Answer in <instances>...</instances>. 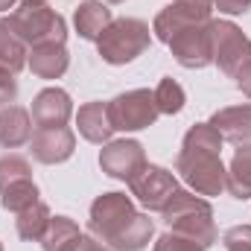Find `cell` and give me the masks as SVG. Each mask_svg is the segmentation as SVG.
<instances>
[{"instance_id": "cell-1", "label": "cell", "mask_w": 251, "mask_h": 251, "mask_svg": "<svg viewBox=\"0 0 251 251\" xmlns=\"http://www.w3.org/2000/svg\"><path fill=\"white\" fill-rule=\"evenodd\" d=\"M88 231L114 251H143L155 234V222L134 210L126 193H102L91 204Z\"/></svg>"}, {"instance_id": "cell-2", "label": "cell", "mask_w": 251, "mask_h": 251, "mask_svg": "<svg viewBox=\"0 0 251 251\" xmlns=\"http://www.w3.org/2000/svg\"><path fill=\"white\" fill-rule=\"evenodd\" d=\"M222 134L210 123H196L181 140V152L176 158V173L199 196H219L225 190V164L219 158Z\"/></svg>"}, {"instance_id": "cell-3", "label": "cell", "mask_w": 251, "mask_h": 251, "mask_svg": "<svg viewBox=\"0 0 251 251\" xmlns=\"http://www.w3.org/2000/svg\"><path fill=\"white\" fill-rule=\"evenodd\" d=\"M164 225L173 234H181L193 243H199L201 249L216 246L219 234H216V222H213V210L207 204L204 196L190 193V190H176L173 199L167 201V207L161 210Z\"/></svg>"}, {"instance_id": "cell-4", "label": "cell", "mask_w": 251, "mask_h": 251, "mask_svg": "<svg viewBox=\"0 0 251 251\" xmlns=\"http://www.w3.org/2000/svg\"><path fill=\"white\" fill-rule=\"evenodd\" d=\"M12 26L18 35L26 41V47H41V44H64L67 38V24L64 18L50 9L44 0H21L15 12L9 15Z\"/></svg>"}, {"instance_id": "cell-5", "label": "cell", "mask_w": 251, "mask_h": 251, "mask_svg": "<svg viewBox=\"0 0 251 251\" xmlns=\"http://www.w3.org/2000/svg\"><path fill=\"white\" fill-rule=\"evenodd\" d=\"M152 44V29L140 18H117L105 26V32L97 38V50L102 62L108 64H128L143 56Z\"/></svg>"}, {"instance_id": "cell-6", "label": "cell", "mask_w": 251, "mask_h": 251, "mask_svg": "<svg viewBox=\"0 0 251 251\" xmlns=\"http://www.w3.org/2000/svg\"><path fill=\"white\" fill-rule=\"evenodd\" d=\"M158 105H155V91L149 88H134L114 97L108 102V117L114 131H140L158 120Z\"/></svg>"}, {"instance_id": "cell-7", "label": "cell", "mask_w": 251, "mask_h": 251, "mask_svg": "<svg viewBox=\"0 0 251 251\" xmlns=\"http://www.w3.org/2000/svg\"><path fill=\"white\" fill-rule=\"evenodd\" d=\"M210 41L216 67L234 79V73L251 59V38L231 21H210Z\"/></svg>"}, {"instance_id": "cell-8", "label": "cell", "mask_w": 251, "mask_h": 251, "mask_svg": "<svg viewBox=\"0 0 251 251\" xmlns=\"http://www.w3.org/2000/svg\"><path fill=\"white\" fill-rule=\"evenodd\" d=\"M128 190L131 196L146 207V210H155L161 213L167 207V201L173 199V193L178 190V181L170 170L164 167H155V164H146L131 181H128Z\"/></svg>"}, {"instance_id": "cell-9", "label": "cell", "mask_w": 251, "mask_h": 251, "mask_svg": "<svg viewBox=\"0 0 251 251\" xmlns=\"http://www.w3.org/2000/svg\"><path fill=\"white\" fill-rule=\"evenodd\" d=\"M167 47L173 50L176 62L187 70H199L213 62V41H210V21L207 24H196L181 29L178 35H173L167 41Z\"/></svg>"}, {"instance_id": "cell-10", "label": "cell", "mask_w": 251, "mask_h": 251, "mask_svg": "<svg viewBox=\"0 0 251 251\" xmlns=\"http://www.w3.org/2000/svg\"><path fill=\"white\" fill-rule=\"evenodd\" d=\"M100 167L108 178L117 181H131L143 167H146V152L137 140H108L100 152Z\"/></svg>"}, {"instance_id": "cell-11", "label": "cell", "mask_w": 251, "mask_h": 251, "mask_svg": "<svg viewBox=\"0 0 251 251\" xmlns=\"http://www.w3.org/2000/svg\"><path fill=\"white\" fill-rule=\"evenodd\" d=\"M213 21L210 18V6H196V3H181V0H173L170 6H164L158 15H155V24H152V32L158 41H170L173 35H178L181 29L196 26V24H207Z\"/></svg>"}, {"instance_id": "cell-12", "label": "cell", "mask_w": 251, "mask_h": 251, "mask_svg": "<svg viewBox=\"0 0 251 251\" xmlns=\"http://www.w3.org/2000/svg\"><path fill=\"white\" fill-rule=\"evenodd\" d=\"M76 149V134L67 126H56V128H38L29 140V152L38 164H64Z\"/></svg>"}, {"instance_id": "cell-13", "label": "cell", "mask_w": 251, "mask_h": 251, "mask_svg": "<svg viewBox=\"0 0 251 251\" xmlns=\"http://www.w3.org/2000/svg\"><path fill=\"white\" fill-rule=\"evenodd\" d=\"M70 114H73V102H70V94L62 88H44L32 100V123L38 128L67 126Z\"/></svg>"}, {"instance_id": "cell-14", "label": "cell", "mask_w": 251, "mask_h": 251, "mask_svg": "<svg viewBox=\"0 0 251 251\" xmlns=\"http://www.w3.org/2000/svg\"><path fill=\"white\" fill-rule=\"evenodd\" d=\"M207 123L222 134V140H231L237 146L251 143V105H228V108H219Z\"/></svg>"}, {"instance_id": "cell-15", "label": "cell", "mask_w": 251, "mask_h": 251, "mask_svg": "<svg viewBox=\"0 0 251 251\" xmlns=\"http://www.w3.org/2000/svg\"><path fill=\"white\" fill-rule=\"evenodd\" d=\"M76 126H79V134L88 140V143H108L111 134H114V126L108 117V102H85L79 111H76Z\"/></svg>"}, {"instance_id": "cell-16", "label": "cell", "mask_w": 251, "mask_h": 251, "mask_svg": "<svg viewBox=\"0 0 251 251\" xmlns=\"http://www.w3.org/2000/svg\"><path fill=\"white\" fill-rule=\"evenodd\" d=\"M32 140V114L24 105H3L0 108V146L18 149Z\"/></svg>"}, {"instance_id": "cell-17", "label": "cell", "mask_w": 251, "mask_h": 251, "mask_svg": "<svg viewBox=\"0 0 251 251\" xmlns=\"http://www.w3.org/2000/svg\"><path fill=\"white\" fill-rule=\"evenodd\" d=\"M26 67L38 79H62L70 67V53L64 50V44H41L29 50Z\"/></svg>"}, {"instance_id": "cell-18", "label": "cell", "mask_w": 251, "mask_h": 251, "mask_svg": "<svg viewBox=\"0 0 251 251\" xmlns=\"http://www.w3.org/2000/svg\"><path fill=\"white\" fill-rule=\"evenodd\" d=\"M111 21L114 18H111V9L105 0H85L73 12V26L79 32V38H85V41H97Z\"/></svg>"}, {"instance_id": "cell-19", "label": "cell", "mask_w": 251, "mask_h": 251, "mask_svg": "<svg viewBox=\"0 0 251 251\" xmlns=\"http://www.w3.org/2000/svg\"><path fill=\"white\" fill-rule=\"evenodd\" d=\"M225 190L240 201L251 199V143H243L234 152L231 167L225 173Z\"/></svg>"}, {"instance_id": "cell-20", "label": "cell", "mask_w": 251, "mask_h": 251, "mask_svg": "<svg viewBox=\"0 0 251 251\" xmlns=\"http://www.w3.org/2000/svg\"><path fill=\"white\" fill-rule=\"evenodd\" d=\"M26 59H29L26 41L18 35V29L12 26L9 18H0V64L9 67L12 73H18L26 67Z\"/></svg>"}, {"instance_id": "cell-21", "label": "cell", "mask_w": 251, "mask_h": 251, "mask_svg": "<svg viewBox=\"0 0 251 251\" xmlns=\"http://www.w3.org/2000/svg\"><path fill=\"white\" fill-rule=\"evenodd\" d=\"M50 219H53V216H50V207L38 199L35 204L24 207V210L18 213V219H15V231H18L21 240H26V243H38V240L44 237Z\"/></svg>"}, {"instance_id": "cell-22", "label": "cell", "mask_w": 251, "mask_h": 251, "mask_svg": "<svg viewBox=\"0 0 251 251\" xmlns=\"http://www.w3.org/2000/svg\"><path fill=\"white\" fill-rule=\"evenodd\" d=\"M79 237H82V231H79V225L70 216H53L47 231H44V237L38 243H41L44 251H70Z\"/></svg>"}, {"instance_id": "cell-23", "label": "cell", "mask_w": 251, "mask_h": 251, "mask_svg": "<svg viewBox=\"0 0 251 251\" xmlns=\"http://www.w3.org/2000/svg\"><path fill=\"white\" fill-rule=\"evenodd\" d=\"M38 201V187L32 178H24V181H15L9 187L0 190V207L3 210H12V213H21L24 207L35 204Z\"/></svg>"}, {"instance_id": "cell-24", "label": "cell", "mask_w": 251, "mask_h": 251, "mask_svg": "<svg viewBox=\"0 0 251 251\" xmlns=\"http://www.w3.org/2000/svg\"><path fill=\"white\" fill-rule=\"evenodd\" d=\"M184 102H187V94H184V88L176 79L167 76V79L158 82V88H155V105H158L161 114H178L184 108Z\"/></svg>"}, {"instance_id": "cell-25", "label": "cell", "mask_w": 251, "mask_h": 251, "mask_svg": "<svg viewBox=\"0 0 251 251\" xmlns=\"http://www.w3.org/2000/svg\"><path fill=\"white\" fill-rule=\"evenodd\" d=\"M24 178H32L29 161L21 155H3L0 158V190L15 184V181H24Z\"/></svg>"}, {"instance_id": "cell-26", "label": "cell", "mask_w": 251, "mask_h": 251, "mask_svg": "<svg viewBox=\"0 0 251 251\" xmlns=\"http://www.w3.org/2000/svg\"><path fill=\"white\" fill-rule=\"evenodd\" d=\"M152 251H204L199 243H193L187 237H181V234H173V231H167V234H161L158 240H155V246Z\"/></svg>"}, {"instance_id": "cell-27", "label": "cell", "mask_w": 251, "mask_h": 251, "mask_svg": "<svg viewBox=\"0 0 251 251\" xmlns=\"http://www.w3.org/2000/svg\"><path fill=\"white\" fill-rule=\"evenodd\" d=\"M225 251H251V225H234L222 237Z\"/></svg>"}, {"instance_id": "cell-28", "label": "cell", "mask_w": 251, "mask_h": 251, "mask_svg": "<svg viewBox=\"0 0 251 251\" xmlns=\"http://www.w3.org/2000/svg\"><path fill=\"white\" fill-rule=\"evenodd\" d=\"M18 100V79L9 67L0 64V108L3 105H12Z\"/></svg>"}, {"instance_id": "cell-29", "label": "cell", "mask_w": 251, "mask_h": 251, "mask_svg": "<svg viewBox=\"0 0 251 251\" xmlns=\"http://www.w3.org/2000/svg\"><path fill=\"white\" fill-rule=\"evenodd\" d=\"M210 6L222 15H246L251 9V0H210Z\"/></svg>"}, {"instance_id": "cell-30", "label": "cell", "mask_w": 251, "mask_h": 251, "mask_svg": "<svg viewBox=\"0 0 251 251\" xmlns=\"http://www.w3.org/2000/svg\"><path fill=\"white\" fill-rule=\"evenodd\" d=\"M70 251H114V249H108L105 243H100V240H97V237H91V234H88V237L82 234V237L76 240V246H73Z\"/></svg>"}, {"instance_id": "cell-31", "label": "cell", "mask_w": 251, "mask_h": 251, "mask_svg": "<svg viewBox=\"0 0 251 251\" xmlns=\"http://www.w3.org/2000/svg\"><path fill=\"white\" fill-rule=\"evenodd\" d=\"M234 82H237V88H240V91H243V94L251 100V59L243 64L237 73H234Z\"/></svg>"}, {"instance_id": "cell-32", "label": "cell", "mask_w": 251, "mask_h": 251, "mask_svg": "<svg viewBox=\"0 0 251 251\" xmlns=\"http://www.w3.org/2000/svg\"><path fill=\"white\" fill-rule=\"evenodd\" d=\"M18 0H0V12H6V9H12Z\"/></svg>"}, {"instance_id": "cell-33", "label": "cell", "mask_w": 251, "mask_h": 251, "mask_svg": "<svg viewBox=\"0 0 251 251\" xmlns=\"http://www.w3.org/2000/svg\"><path fill=\"white\" fill-rule=\"evenodd\" d=\"M181 3H196V6H210V0H181Z\"/></svg>"}, {"instance_id": "cell-34", "label": "cell", "mask_w": 251, "mask_h": 251, "mask_svg": "<svg viewBox=\"0 0 251 251\" xmlns=\"http://www.w3.org/2000/svg\"><path fill=\"white\" fill-rule=\"evenodd\" d=\"M105 3H126V0H105Z\"/></svg>"}, {"instance_id": "cell-35", "label": "cell", "mask_w": 251, "mask_h": 251, "mask_svg": "<svg viewBox=\"0 0 251 251\" xmlns=\"http://www.w3.org/2000/svg\"><path fill=\"white\" fill-rule=\"evenodd\" d=\"M0 251H3V246H0Z\"/></svg>"}, {"instance_id": "cell-36", "label": "cell", "mask_w": 251, "mask_h": 251, "mask_svg": "<svg viewBox=\"0 0 251 251\" xmlns=\"http://www.w3.org/2000/svg\"><path fill=\"white\" fill-rule=\"evenodd\" d=\"M44 3H47V0H44Z\"/></svg>"}]
</instances>
